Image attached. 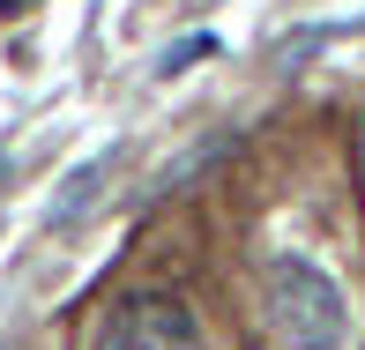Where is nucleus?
<instances>
[{
    "label": "nucleus",
    "mask_w": 365,
    "mask_h": 350,
    "mask_svg": "<svg viewBox=\"0 0 365 350\" xmlns=\"http://www.w3.org/2000/svg\"><path fill=\"white\" fill-rule=\"evenodd\" d=\"M90 350H202V328L179 298H127Z\"/></svg>",
    "instance_id": "obj_2"
},
{
    "label": "nucleus",
    "mask_w": 365,
    "mask_h": 350,
    "mask_svg": "<svg viewBox=\"0 0 365 350\" xmlns=\"http://www.w3.org/2000/svg\"><path fill=\"white\" fill-rule=\"evenodd\" d=\"M105 172H112V157H90V164H82V172L68 179V202H60V209H53V231H68V224H75V216H82V209H90V194H97V179H105Z\"/></svg>",
    "instance_id": "obj_3"
},
{
    "label": "nucleus",
    "mask_w": 365,
    "mask_h": 350,
    "mask_svg": "<svg viewBox=\"0 0 365 350\" xmlns=\"http://www.w3.org/2000/svg\"><path fill=\"white\" fill-rule=\"evenodd\" d=\"M8 8H15V0H0V15H8Z\"/></svg>",
    "instance_id": "obj_5"
},
{
    "label": "nucleus",
    "mask_w": 365,
    "mask_h": 350,
    "mask_svg": "<svg viewBox=\"0 0 365 350\" xmlns=\"http://www.w3.org/2000/svg\"><path fill=\"white\" fill-rule=\"evenodd\" d=\"M261 298H269V328L284 336V350H351V306L321 261L276 254L261 269Z\"/></svg>",
    "instance_id": "obj_1"
},
{
    "label": "nucleus",
    "mask_w": 365,
    "mask_h": 350,
    "mask_svg": "<svg viewBox=\"0 0 365 350\" xmlns=\"http://www.w3.org/2000/svg\"><path fill=\"white\" fill-rule=\"evenodd\" d=\"M209 53H217V38H209V30H202V38H179L172 53L157 60V75H179V68H194V60H209Z\"/></svg>",
    "instance_id": "obj_4"
}]
</instances>
